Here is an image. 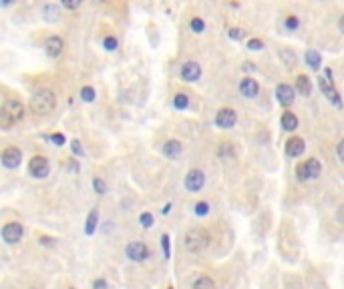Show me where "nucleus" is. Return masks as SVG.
<instances>
[{"instance_id":"f257e3e1","label":"nucleus","mask_w":344,"mask_h":289,"mask_svg":"<svg viewBox=\"0 0 344 289\" xmlns=\"http://www.w3.org/2000/svg\"><path fill=\"white\" fill-rule=\"evenodd\" d=\"M57 106V97L49 88H40V91L34 93V97L30 99V108L36 115H49L53 113Z\"/></svg>"},{"instance_id":"f03ea898","label":"nucleus","mask_w":344,"mask_h":289,"mask_svg":"<svg viewBox=\"0 0 344 289\" xmlns=\"http://www.w3.org/2000/svg\"><path fill=\"white\" fill-rule=\"evenodd\" d=\"M25 117V105L16 101V99H8L2 105V113H0V123H2V129H10L14 123H18Z\"/></svg>"},{"instance_id":"7ed1b4c3","label":"nucleus","mask_w":344,"mask_h":289,"mask_svg":"<svg viewBox=\"0 0 344 289\" xmlns=\"http://www.w3.org/2000/svg\"><path fill=\"white\" fill-rule=\"evenodd\" d=\"M326 77H320L318 79V86H320V91H322V95H324L334 106H342V99H340V93L334 88V80H332V73H330V69H326V73H324Z\"/></svg>"},{"instance_id":"20e7f679","label":"nucleus","mask_w":344,"mask_h":289,"mask_svg":"<svg viewBox=\"0 0 344 289\" xmlns=\"http://www.w3.org/2000/svg\"><path fill=\"white\" fill-rule=\"evenodd\" d=\"M320 173H322V165L318 159H308L296 167V177L300 181H314L320 177Z\"/></svg>"},{"instance_id":"39448f33","label":"nucleus","mask_w":344,"mask_h":289,"mask_svg":"<svg viewBox=\"0 0 344 289\" xmlns=\"http://www.w3.org/2000/svg\"><path fill=\"white\" fill-rule=\"evenodd\" d=\"M207 233L203 231V229H200V227H196V229H189L187 233H185V247H187V251H191V253H198V251H201L205 245H207Z\"/></svg>"},{"instance_id":"423d86ee","label":"nucleus","mask_w":344,"mask_h":289,"mask_svg":"<svg viewBox=\"0 0 344 289\" xmlns=\"http://www.w3.org/2000/svg\"><path fill=\"white\" fill-rule=\"evenodd\" d=\"M29 171L34 179H45V177H49V171H51L49 159H45L42 155H36V157H32L29 163Z\"/></svg>"},{"instance_id":"0eeeda50","label":"nucleus","mask_w":344,"mask_h":289,"mask_svg":"<svg viewBox=\"0 0 344 289\" xmlns=\"http://www.w3.org/2000/svg\"><path fill=\"white\" fill-rule=\"evenodd\" d=\"M125 255L135 261V263H141L149 257V247L145 245V243H139V241H133V243H129V245L125 247Z\"/></svg>"},{"instance_id":"6e6552de","label":"nucleus","mask_w":344,"mask_h":289,"mask_svg":"<svg viewBox=\"0 0 344 289\" xmlns=\"http://www.w3.org/2000/svg\"><path fill=\"white\" fill-rule=\"evenodd\" d=\"M203 185H205V175H203V171L191 169V171L187 173V177H185V189H187L189 193H198V191L203 189Z\"/></svg>"},{"instance_id":"1a4fd4ad","label":"nucleus","mask_w":344,"mask_h":289,"mask_svg":"<svg viewBox=\"0 0 344 289\" xmlns=\"http://www.w3.org/2000/svg\"><path fill=\"white\" fill-rule=\"evenodd\" d=\"M179 75L185 82H198L201 79V66L196 60H187V62H183Z\"/></svg>"},{"instance_id":"9d476101","label":"nucleus","mask_w":344,"mask_h":289,"mask_svg":"<svg viewBox=\"0 0 344 289\" xmlns=\"http://www.w3.org/2000/svg\"><path fill=\"white\" fill-rule=\"evenodd\" d=\"M23 235H25V229H23V225L20 223H6L4 227H2V239L8 243V245H14V243H18L20 239H23Z\"/></svg>"},{"instance_id":"9b49d317","label":"nucleus","mask_w":344,"mask_h":289,"mask_svg":"<svg viewBox=\"0 0 344 289\" xmlns=\"http://www.w3.org/2000/svg\"><path fill=\"white\" fill-rule=\"evenodd\" d=\"M20 161H23V151L18 147H6L2 151V165L6 169H16L20 165Z\"/></svg>"},{"instance_id":"f8f14e48","label":"nucleus","mask_w":344,"mask_h":289,"mask_svg":"<svg viewBox=\"0 0 344 289\" xmlns=\"http://www.w3.org/2000/svg\"><path fill=\"white\" fill-rule=\"evenodd\" d=\"M276 97H278V103H280L282 106H292V103L296 99V91H294V86L282 82L276 88Z\"/></svg>"},{"instance_id":"ddd939ff","label":"nucleus","mask_w":344,"mask_h":289,"mask_svg":"<svg viewBox=\"0 0 344 289\" xmlns=\"http://www.w3.org/2000/svg\"><path fill=\"white\" fill-rule=\"evenodd\" d=\"M235 121H238V117H235L233 108H222V110H218V115H216V125L220 129H231L235 125Z\"/></svg>"},{"instance_id":"4468645a","label":"nucleus","mask_w":344,"mask_h":289,"mask_svg":"<svg viewBox=\"0 0 344 289\" xmlns=\"http://www.w3.org/2000/svg\"><path fill=\"white\" fill-rule=\"evenodd\" d=\"M240 93L246 97V99H256L258 95H260V84H258V80L246 77L240 80Z\"/></svg>"},{"instance_id":"2eb2a0df","label":"nucleus","mask_w":344,"mask_h":289,"mask_svg":"<svg viewBox=\"0 0 344 289\" xmlns=\"http://www.w3.org/2000/svg\"><path fill=\"white\" fill-rule=\"evenodd\" d=\"M304 151H306V143H304V139H300V137H292L286 143V155H288V157H300Z\"/></svg>"},{"instance_id":"dca6fc26","label":"nucleus","mask_w":344,"mask_h":289,"mask_svg":"<svg viewBox=\"0 0 344 289\" xmlns=\"http://www.w3.org/2000/svg\"><path fill=\"white\" fill-rule=\"evenodd\" d=\"M62 49H64V42H62V38H60V36H51V38L45 42V51H47V54H49L51 58L60 56Z\"/></svg>"},{"instance_id":"f3484780","label":"nucleus","mask_w":344,"mask_h":289,"mask_svg":"<svg viewBox=\"0 0 344 289\" xmlns=\"http://www.w3.org/2000/svg\"><path fill=\"white\" fill-rule=\"evenodd\" d=\"M181 151H183V145L179 141H175V139H171V141H167L163 145V155L167 159H177L181 155Z\"/></svg>"},{"instance_id":"a211bd4d","label":"nucleus","mask_w":344,"mask_h":289,"mask_svg":"<svg viewBox=\"0 0 344 289\" xmlns=\"http://www.w3.org/2000/svg\"><path fill=\"white\" fill-rule=\"evenodd\" d=\"M296 88H298L300 95L310 97V95H312V80H310L306 75H298V79H296Z\"/></svg>"},{"instance_id":"6ab92c4d","label":"nucleus","mask_w":344,"mask_h":289,"mask_svg":"<svg viewBox=\"0 0 344 289\" xmlns=\"http://www.w3.org/2000/svg\"><path fill=\"white\" fill-rule=\"evenodd\" d=\"M304 60H306V64L310 66L312 71H318V69H320V64H322V56H320V53L314 51V49H308V51H306Z\"/></svg>"},{"instance_id":"aec40b11","label":"nucleus","mask_w":344,"mask_h":289,"mask_svg":"<svg viewBox=\"0 0 344 289\" xmlns=\"http://www.w3.org/2000/svg\"><path fill=\"white\" fill-rule=\"evenodd\" d=\"M280 125H282V129H284V131L292 132V131H296V129H298V117L288 110V113H284V115H282Z\"/></svg>"},{"instance_id":"412c9836","label":"nucleus","mask_w":344,"mask_h":289,"mask_svg":"<svg viewBox=\"0 0 344 289\" xmlns=\"http://www.w3.org/2000/svg\"><path fill=\"white\" fill-rule=\"evenodd\" d=\"M97 225H99V211H97V209H93V211L89 213V217H87V225H85V233H87V235H93V233L97 231Z\"/></svg>"},{"instance_id":"4be33fe9","label":"nucleus","mask_w":344,"mask_h":289,"mask_svg":"<svg viewBox=\"0 0 344 289\" xmlns=\"http://www.w3.org/2000/svg\"><path fill=\"white\" fill-rule=\"evenodd\" d=\"M280 58H282V62L286 64V66H296V53L294 51H290V49H280Z\"/></svg>"},{"instance_id":"5701e85b","label":"nucleus","mask_w":344,"mask_h":289,"mask_svg":"<svg viewBox=\"0 0 344 289\" xmlns=\"http://www.w3.org/2000/svg\"><path fill=\"white\" fill-rule=\"evenodd\" d=\"M42 18L49 20V22H57V20H58V8L53 6V4L42 6Z\"/></svg>"},{"instance_id":"b1692460","label":"nucleus","mask_w":344,"mask_h":289,"mask_svg":"<svg viewBox=\"0 0 344 289\" xmlns=\"http://www.w3.org/2000/svg\"><path fill=\"white\" fill-rule=\"evenodd\" d=\"M173 106L179 108V110L187 108V106H189V97H187L185 93H177V95L173 97Z\"/></svg>"},{"instance_id":"393cba45","label":"nucleus","mask_w":344,"mask_h":289,"mask_svg":"<svg viewBox=\"0 0 344 289\" xmlns=\"http://www.w3.org/2000/svg\"><path fill=\"white\" fill-rule=\"evenodd\" d=\"M189 28L196 32V34H201L203 30H205V22L200 18V16H193L191 18V22H189Z\"/></svg>"},{"instance_id":"a878e982","label":"nucleus","mask_w":344,"mask_h":289,"mask_svg":"<svg viewBox=\"0 0 344 289\" xmlns=\"http://www.w3.org/2000/svg\"><path fill=\"white\" fill-rule=\"evenodd\" d=\"M193 289H216V285H213V281L205 275H201L196 283H193Z\"/></svg>"},{"instance_id":"bb28decb","label":"nucleus","mask_w":344,"mask_h":289,"mask_svg":"<svg viewBox=\"0 0 344 289\" xmlns=\"http://www.w3.org/2000/svg\"><path fill=\"white\" fill-rule=\"evenodd\" d=\"M298 26H300V20H298V16H294V14L286 16V20H284V28H286V30L294 32V30H298Z\"/></svg>"},{"instance_id":"cd10ccee","label":"nucleus","mask_w":344,"mask_h":289,"mask_svg":"<svg viewBox=\"0 0 344 289\" xmlns=\"http://www.w3.org/2000/svg\"><path fill=\"white\" fill-rule=\"evenodd\" d=\"M81 99L85 103H93L95 101V88L93 86H83L81 88Z\"/></svg>"},{"instance_id":"c85d7f7f","label":"nucleus","mask_w":344,"mask_h":289,"mask_svg":"<svg viewBox=\"0 0 344 289\" xmlns=\"http://www.w3.org/2000/svg\"><path fill=\"white\" fill-rule=\"evenodd\" d=\"M103 47H105V51L113 53V51H117V47H119V40H117L115 36H105V40H103Z\"/></svg>"},{"instance_id":"c756f323","label":"nucleus","mask_w":344,"mask_h":289,"mask_svg":"<svg viewBox=\"0 0 344 289\" xmlns=\"http://www.w3.org/2000/svg\"><path fill=\"white\" fill-rule=\"evenodd\" d=\"M93 189H95L99 195H105V193H107V183L101 179V177H95V179H93Z\"/></svg>"},{"instance_id":"7c9ffc66","label":"nucleus","mask_w":344,"mask_h":289,"mask_svg":"<svg viewBox=\"0 0 344 289\" xmlns=\"http://www.w3.org/2000/svg\"><path fill=\"white\" fill-rule=\"evenodd\" d=\"M139 223H141V227L143 229H149L153 225V215L151 213H141V217H139Z\"/></svg>"},{"instance_id":"2f4dec72","label":"nucleus","mask_w":344,"mask_h":289,"mask_svg":"<svg viewBox=\"0 0 344 289\" xmlns=\"http://www.w3.org/2000/svg\"><path fill=\"white\" fill-rule=\"evenodd\" d=\"M51 143H55L57 147H62L64 143H67V139H64V135H60V132H53V135H49L47 137Z\"/></svg>"},{"instance_id":"473e14b6","label":"nucleus","mask_w":344,"mask_h":289,"mask_svg":"<svg viewBox=\"0 0 344 289\" xmlns=\"http://www.w3.org/2000/svg\"><path fill=\"white\" fill-rule=\"evenodd\" d=\"M193 211H196V215H200V217H205L209 213V205L205 201H200L196 207H193Z\"/></svg>"},{"instance_id":"72a5a7b5","label":"nucleus","mask_w":344,"mask_h":289,"mask_svg":"<svg viewBox=\"0 0 344 289\" xmlns=\"http://www.w3.org/2000/svg\"><path fill=\"white\" fill-rule=\"evenodd\" d=\"M81 2H83V0H60V4L67 10H77L81 6Z\"/></svg>"},{"instance_id":"f704fd0d","label":"nucleus","mask_w":344,"mask_h":289,"mask_svg":"<svg viewBox=\"0 0 344 289\" xmlns=\"http://www.w3.org/2000/svg\"><path fill=\"white\" fill-rule=\"evenodd\" d=\"M248 49H250V51H262V49H264V40H262V38H252V40L248 42Z\"/></svg>"},{"instance_id":"c9c22d12","label":"nucleus","mask_w":344,"mask_h":289,"mask_svg":"<svg viewBox=\"0 0 344 289\" xmlns=\"http://www.w3.org/2000/svg\"><path fill=\"white\" fill-rule=\"evenodd\" d=\"M220 157H233L231 143H224V145L220 147Z\"/></svg>"},{"instance_id":"e433bc0d","label":"nucleus","mask_w":344,"mask_h":289,"mask_svg":"<svg viewBox=\"0 0 344 289\" xmlns=\"http://www.w3.org/2000/svg\"><path fill=\"white\" fill-rule=\"evenodd\" d=\"M228 36H229L231 40H242V38L246 36V32H244L242 28H229V32H228Z\"/></svg>"},{"instance_id":"4c0bfd02","label":"nucleus","mask_w":344,"mask_h":289,"mask_svg":"<svg viewBox=\"0 0 344 289\" xmlns=\"http://www.w3.org/2000/svg\"><path fill=\"white\" fill-rule=\"evenodd\" d=\"M161 247H163L165 259H169V257H171V251H169V235H163V237H161Z\"/></svg>"},{"instance_id":"58836bf2","label":"nucleus","mask_w":344,"mask_h":289,"mask_svg":"<svg viewBox=\"0 0 344 289\" xmlns=\"http://www.w3.org/2000/svg\"><path fill=\"white\" fill-rule=\"evenodd\" d=\"M71 149H73V153H75V155H83V147H81V141H77V139H75V141L71 143Z\"/></svg>"},{"instance_id":"ea45409f","label":"nucleus","mask_w":344,"mask_h":289,"mask_svg":"<svg viewBox=\"0 0 344 289\" xmlns=\"http://www.w3.org/2000/svg\"><path fill=\"white\" fill-rule=\"evenodd\" d=\"M336 155H338V159L344 163V139L338 143V147H336Z\"/></svg>"},{"instance_id":"a19ab883","label":"nucleus","mask_w":344,"mask_h":289,"mask_svg":"<svg viewBox=\"0 0 344 289\" xmlns=\"http://www.w3.org/2000/svg\"><path fill=\"white\" fill-rule=\"evenodd\" d=\"M93 289H107V283H105L103 279H97V281L93 283Z\"/></svg>"},{"instance_id":"79ce46f5","label":"nucleus","mask_w":344,"mask_h":289,"mask_svg":"<svg viewBox=\"0 0 344 289\" xmlns=\"http://www.w3.org/2000/svg\"><path fill=\"white\" fill-rule=\"evenodd\" d=\"M40 243H42V245H55V239H49V237H40Z\"/></svg>"},{"instance_id":"37998d69","label":"nucleus","mask_w":344,"mask_h":289,"mask_svg":"<svg viewBox=\"0 0 344 289\" xmlns=\"http://www.w3.org/2000/svg\"><path fill=\"white\" fill-rule=\"evenodd\" d=\"M10 4H14V0H0V6L2 8H8Z\"/></svg>"},{"instance_id":"c03bdc74","label":"nucleus","mask_w":344,"mask_h":289,"mask_svg":"<svg viewBox=\"0 0 344 289\" xmlns=\"http://www.w3.org/2000/svg\"><path fill=\"white\" fill-rule=\"evenodd\" d=\"M338 221H340V223H344V205L338 209Z\"/></svg>"},{"instance_id":"a18cd8bd","label":"nucleus","mask_w":344,"mask_h":289,"mask_svg":"<svg viewBox=\"0 0 344 289\" xmlns=\"http://www.w3.org/2000/svg\"><path fill=\"white\" fill-rule=\"evenodd\" d=\"M338 28H340V32L344 34V14H342V18L338 20Z\"/></svg>"},{"instance_id":"49530a36","label":"nucleus","mask_w":344,"mask_h":289,"mask_svg":"<svg viewBox=\"0 0 344 289\" xmlns=\"http://www.w3.org/2000/svg\"><path fill=\"white\" fill-rule=\"evenodd\" d=\"M244 69H246V71H254V66H252V62H246Z\"/></svg>"},{"instance_id":"de8ad7c7","label":"nucleus","mask_w":344,"mask_h":289,"mask_svg":"<svg viewBox=\"0 0 344 289\" xmlns=\"http://www.w3.org/2000/svg\"><path fill=\"white\" fill-rule=\"evenodd\" d=\"M169 289H173V287H169Z\"/></svg>"},{"instance_id":"09e8293b","label":"nucleus","mask_w":344,"mask_h":289,"mask_svg":"<svg viewBox=\"0 0 344 289\" xmlns=\"http://www.w3.org/2000/svg\"><path fill=\"white\" fill-rule=\"evenodd\" d=\"M71 289H75V287H71Z\"/></svg>"}]
</instances>
